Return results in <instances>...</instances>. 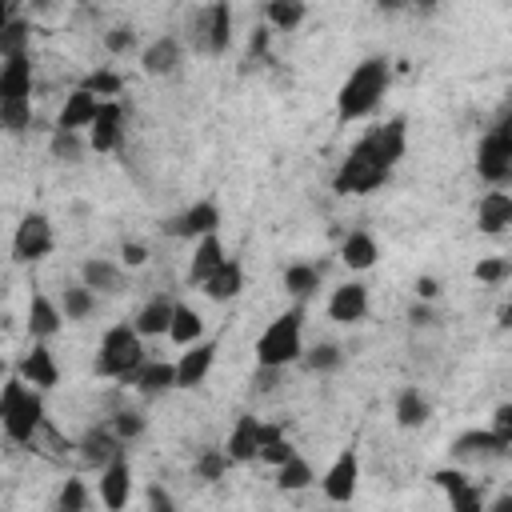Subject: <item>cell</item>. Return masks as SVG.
Here are the masks:
<instances>
[{
  "mask_svg": "<svg viewBox=\"0 0 512 512\" xmlns=\"http://www.w3.org/2000/svg\"><path fill=\"white\" fill-rule=\"evenodd\" d=\"M404 152H408V128H404V116H392V120L368 128L352 144V152L340 160V168L332 176V188L340 196H368L380 184H388V176L404 160Z\"/></svg>",
  "mask_w": 512,
  "mask_h": 512,
  "instance_id": "cell-1",
  "label": "cell"
},
{
  "mask_svg": "<svg viewBox=\"0 0 512 512\" xmlns=\"http://www.w3.org/2000/svg\"><path fill=\"white\" fill-rule=\"evenodd\" d=\"M388 80H392V64L384 56L360 60L336 92V124H352V120L372 116L388 92Z\"/></svg>",
  "mask_w": 512,
  "mask_h": 512,
  "instance_id": "cell-2",
  "label": "cell"
},
{
  "mask_svg": "<svg viewBox=\"0 0 512 512\" xmlns=\"http://www.w3.org/2000/svg\"><path fill=\"white\" fill-rule=\"evenodd\" d=\"M0 428L12 444H32L44 428V396L40 388L24 384L20 376H8L0 384Z\"/></svg>",
  "mask_w": 512,
  "mask_h": 512,
  "instance_id": "cell-3",
  "label": "cell"
},
{
  "mask_svg": "<svg viewBox=\"0 0 512 512\" xmlns=\"http://www.w3.org/2000/svg\"><path fill=\"white\" fill-rule=\"evenodd\" d=\"M140 360H144V336H140L132 324H112V328L100 336L92 372H96V376H108V380H120V384L128 388V380H132V372L140 368Z\"/></svg>",
  "mask_w": 512,
  "mask_h": 512,
  "instance_id": "cell-4",
  "label": "cell"
},
{
  "mask_svg": "<svg viewBox=\"0 0 512 512\" xmlns=\"http://www.w3.org/2000/svg\"><path fill=\"white\" fill-rule=\"evenodd\" d=\"M304 352V312L288 308L276 320H268V328L256 336V364H272V368H288L296 364Z\"/></svg>",
  "mask_w": 512,
  "mask_h": 512,
  "instance_id": "cell-5",
  "label": "cell"
},
{
  "mask_svg": "<svg viewBox=\"0 0 512 512\" xmlns=\"http://www.w3.org/2000/svg\"><path fill=\"white\" fill-rule=\"evenodd\" d=\"M188 40L200 56H224L232 48V4L228 0L200 4L188 20Z\"/></svg>",
  "mask_w": 512,
  "mask_h": 512,
  "instance_id": "cell-6",
  "label": "cell"
},
{
  "mask_svg": "<svg viewBox=\"0 0 512 512\" xmlns=\"http://www.w3.org/2000/svg\"><path fill=\"white\" fill-rule=\"evenodd\" d=\"M476 176L492 188H504L512 180V124L508 116H500L484 136H480V148H476Z\"/></svg>",
  "mask_w": 512,
  "mask_h": 512,
  "instance_id": "cell-7",
  "label": "cell"
},
{
  "mask_svg": "<svg viewBox=\"0 0 512 512\" xmlns=\"http://www.w3.org/2000/svg\"><path fill=\"white\" fill-rule=\"evenodd\" d=\"M56 248V232L52 220L44 212H24L16 232H12V260L16 264H36Z\"/></svg>",
  "mask_w": 512,
  "mask_h": 512,
  "instance_id": "cell-8",
  "label": "cell"
},
{
  "mask_svg": "<svg viewBox=\"0 0 512 512\" xmlns=\"http://www.w3.org/2000/svg\"><path fill=\"white\" fill-rule=\"evenodd\" d=\"M164 232L176 236V240H200L208 232H220V208H216V200H196L184 212L168 216L164 220Z\"/></svg>",
  "mask_w": 512,
  "mask_h": 512,
  "instance_id": "cell-9",
  "label": "cell"
},
{
  "mask_svg": "<svg viewBox=\"0 0 512 512\" xmlns=\"http://www.w3.org/2000/svg\"><path fill=\"white\" fill-rule=\"evenodd\" d=\"M356 488H360V456H356V448H344V452L328 464V472L320 476V492H324L332 504H348V500L356 496Z\"/></svg>",
  "mask_w": 512,
  "mask_h": 512,
  "instance_id": "cell-10",
  "label": "cell"
},
{
  "mask_svg": "<svg viewBox=\"0 0 512 512\" xmlns=\"http://www.w3.org/2000/svg\"><path fill=\"white\" fill-rule=\"evenodd\" d=\"M212 364H216V340H192V344H184V352H180V360L172 364L176 368V388H200L204 384V376L212 372Z\"/></svg>",
  "mask_w": 512,
  "mask_h": 512,
  "instance_id": "cell-11",
  "label": "cell"
},
{
  "mask_svg": "<svg viewBox=\"0 0 512 512\" xmlns=\"http://www.w3.org/2000/svg\"><path fill=\"white\" fill-rule=\"evenodd\" d=\"M96 492H100V504L112 508V512L128 504V496H132V464H128V452H116V456L100 468Z\"/></svg>",
  "mask_w": 512,
  "mask_h": 512,
  "instance_id": "cell-12",
  "label": "cell"
},
{
  "mask_svg": "<svg viewBox=\"0 0 512 512\" xmlns=\"http://www.w3.org/2000/svg\"><path fill=\"white\" fill-rule=\"evenodd\" d=\"M16 376H20L24 384H32V388L48 392V388H56V384H60V364H56V356L48 352V344H44V340H36V344L16 360Z\"/></svg>",
  "mask_w": 512,
  "mask_h": 512,
  "instance_id": "cell-13",
  "label": "cell"
},
{
  "mask_svg": "<svg viewBox=\"0 0 512 512\" xmlns=\"http://www.w3.org/2000/svg\"><path fill=\"white\" fill-rule=\"evenodd\" d=\"M120 136H124V104L120 100H100V112L88 124V148L92 152H116Z\"/></svg>",
  "mask_w": 512,
  "mask_h": 512,
  "instance_id": "cell-14",
  "label": "cell"
},
{
  "mask_svg": "<svg viewBox=\"0 0 512 512\" xmlns=\"http://www.w3.org/2000/svg\"><path fill=\"white\" fill-rule=\"evenodd\" d=\"M364 316H368V284H360V280L336 284L328 296V320L332 324H360Z\"/></svg>",
  "mask_w": 512,
  "mask_h": 512,
  "instance_id": "cell-15",
  "label": "cell"
},
{
  "mask_svg": "<svg viewBox=\"0 0 512 512\" xmlns=\"http://www.w3.org/2000/svg\"><path fill=\"white\" fill-rule=\"evenodd\" d=\"M508 448H512V440L496 436L492 428H468L452 440V456H460V460H500V456H508Z\"/></svg>",
  "mask_w": 512,
  "mask_h": 512,
  "instance_id": "cell-16",
  "label": "cell"
},
{
  "mask_svg": "<svg viewBox=\"0 0 512 512\" xmlns=\"http://www.w3.org/2000/svg\"><path fill=\"white\" fill-rule=\"evenodd\" d=\"M184 64V44L176 36H156L144 52H140V72L152 76V80H164V76H176Z\"/></svg>",
  "mask_w": 512,
  "mask_h": 512,
  "instance_id": "cell-17",
  "label": "cell"
},
{
  "mask_svg": "<svg viewBox=\"0 0 512 512\" xmlns=\"http://www.w3.org/2000/svg\"><path fill=\"white\" fill-rule=\"evenodd\" d=\"M260 416H252V412H240L236 416V424H232V432H228V440H224V452L232 456V464H252L256 460V452H260Z\"/></svg>",
  "mask_w": 512,
  "mask_h": 512,
  "instance_id": "cell-18",
  "label": "cell"
},
{
  "mask_svg": "<svg viewBox=\"0 0 512 512\" xmlns=\"http://www.w3.org/2000/svg\"><path fill=\"white\" fill-rule=\"evenodd\" d=\"M128 388H136L144 400H156V396H164V392L176 388V368H172L168 360H148V356H144L140 368L132 372Z\"/></svg>",
  "mask_w": 512,
  "mask_h": 512,
  "instance_id": "cell-19",
  "label": "cell"
},
{
  "mask_svg": "<svg viewBox=\"0 0 512 512\" xmlns=\"http://www.w3.org/2000/svg\"><path fill=\"white\" fill-rule=\"evenodd\" d=\"M476 220H480V232L484 236H504L512 228V196L504 188H492L480 196V208H476Z\"/></svg>",
  "mask_w": 512,
  "mask_h": 512,
  "instance_id": "cell-20",
  "label": "cell"
},
{
  "mask_svg": "<svg viewBox=\"0 0 512 512\" xmlns=\"http://www.w3.org/2000/svg\"><path fill=\"white\" fill-rule=\"evenodd\" d=\"M200 292H204L208 300H216V304L236 300V296L244 292V268H240V260L224 256V264H220L212 276H204V280H200Z\"/></svg>",
  "mask_w": 512,
  "mask_h": 512,
  "instance_id": "cell-21",
  "label": "cell"
},
{
  "mask_svg": "<svg viewBox=\"0 0 512 512\" xmlns=\"http://www.w3.org/2000/svg\"><path fill=\"white\" fill-rule=\"evenodd\" d=\"M64 328V312L48 292H32L28 300V336L32 340H52Z\"/></svg>",
  "mask_w": 512,
  "mask_h": 512,
  "instance_id": "cell-22",
  "label": "cell"
},
{
  "mask_svg": "<svg viewBox=\"0 0 512 512\" xmlns=\"http://www.w3.org/2000/svg\"><path fill=\"white\" fill-rule=\"evenodd\" d=\"M12 100H32V60L24 56H8L0 64V104Z\"/></svg>",
  "mask_w": 512,
  "mask_h": 512,
  "instance_id": "cell-23",
  "label": "cell"
},
{
  "mask_svg": "<svg viewBox=\"0 0 512 512\" xmlns=\"http://www.w3.org/2000/svg\"><path fill=\"white\" fill-rule=\"evenodd\" d=\"M96 112H100V96L80 84V88H72V92L64 96V108H60V116H56V128L80 132V128H88V124L96 120Z\"/></svg>",
  "mask_w": 512,
  "mask_h": 512,
  "instance_id": "cell-24",
  "label": "cell"
},
{
  "mask_svg": "<svg viewBox=\"0 0 512 512\" xmlns=\"http://www.w3.org/2000/svg\"><path fill=\"white\" fill-rule=\"evenodd\" d=\"M76 448H80V460H84V464L104 468V464H108L116 452H124L128 444H124V440H116L108 424H96V428H88V432L76 440Z\"/></svg>",
  "mask_w": 512,
  "mask_h": 512,
  "instance_id": "cell-25",
  "label": "cell"
},
{
  "mask_svg": "<svg viewBox=\"0 0 512 512\" xmlns=\"http://www.w3.org/2000/svg\"><path fill=\"white\" fill-rule=\"evenodd\" d=\"M224 240H220V232H208V236H200L196 244H192V260H188V284H196L200 288V280L204 276H212L220 264H224Z\"/></svg>",
  "mask_w": 512,
  "mask_h": 512,
  "instance_id": "cell-26",
  "label": "cell"
},
{
  "mask_svg": "<svg viewBox=\"0 0 512 512\" xmlns=\"http://www.w3.org/2000/svg\"><path fill=\"white\" fill-rule=\"evenodd\" d=\"M80 284L92 288V292L116 296V292H124V272H120V264H112V260H104V256H88V260L80 264Z\"/></svg>",
  "mask_w": 512,
  "mask_h": 512,
  "instance_id": "cell-27",
  "label": "cell"
},
{
  "mask_svg": "<svg viewBox=\"0 0 512 512\" xmlns=\"http://www.w3.org/2000/svg\"><path fill=\"white\" fill-rule=\"evenodd\" d=\"M340 260H344L352 272H368V268L380 260V244H376V236L364 232V228L348 232V236L340 240Z\"/></svg>",
  "mask_w": 512,
  "mask_h": 512,
  "instance_id": "cell-28",
  "label": "cell"
},
{
  "mask_svg": "<svg viewBox=\"0 0 512 512\" xmlns=\"http://www.w3.org/2000/svg\"><path fill=\"white\" fill-rule=\"evenodd\" d=\"M172 344H192V340H200L204 336V316L192 308V304H172V320H168V332H164Z\"/></svg>",
  "mask_w": 512,
  "mask_h": 512,
  "instance_id": "cell-29",
  "label": "cell"
},
{
  "mask_svg": "<svg viewBox=\"0 0 512 512\" xmlns=\"http://www.w3.org/2000/svg\"><path fill=\"white\" fill-rule=\"evenodd\" d=\"M172 296H152L140 312H136V320H132V328L140 332V336H164L168 332V320H172Z\"/></svg>",
  "mask_w": 512,
  "mask_h": 512,
  "instance_id": "cell-30",
  "label": "cell"
},
{
  "mask_svg": "<svg viewBox=\"0 0 512 512\" xmlns=\"http://www.w3.org/2000/svg\"><path fill=\"white\" fill-rule=\"evenodd\" d=\"M392 412H396V424L400 428H424L432 420V404H428V396L420 388H404L396 396V408Z\"/></svg>",
  "mask_w": 512,
  "mask_h": 512,
  "instance_id": "cell-31",
  "label": "cell"
},
{
  "mask_svg": "<svg viewBox=\"0 0 512 512\" xmlns=\"http://www.w3.org/2000/svg\"><path fill=\"white\" fill-rule=\"evenodd\" d=\"M296 364H304V372H312V376H328V372H336L344 364V348L332 344V340H320V344L304 348Z\"/></svg>",
  "mask_w": 512,
  "mask_h": 512,
  "instance_id": "cell-32",
  "label": "cell"
},
{
  "mask_svg": "<svg viewBox=\"0 0 512 512\" xmlns=\"http://www.w3.org/2000/svg\"><path fill=\"white\" fill-rule=\"evenodd\" d=\"M308 16V4L304 0H268L264 4V20L272 32H296Z\"/></svg>",
  "mask_w": 512,
  "mask_h": 512,
  "instance_id": "cell-33",
  "label": "cell"
},
{
  "mask_svg": "<svg viewBox=\"0 0 512 512\" xmlns=\"http://www.w3.org/2000/svg\"><path fill=\"white\" fill-rule=\"evenodd\" d=\"M312 480H316V472L300 452H292L284 464H276V488L280 492H304V488H312Z\"/></svg>",
  "mask_w": 512,
  "mask_h": 512,
  "instance_id": "cell-34",
  "label": "cell"
},
{
  "mask_svg": "<svg viewBox=\"0 0 512 512\" xmlns=\"http://www.w3.org/2000/svg\"><path fill=\"white\" fill-rule=\"evenodd\" d=\"M316 288H320V268H316V264H304V260H300V264H288V268H284V292H288L292 300L304 304Z\"/></svg>",
  "mask_w": 512,
  "mask_h": 512,
  "instance_id": "cell-35",
  "label": "cell"
},
{
  "mask_svg": "<svg viewBox=\"0 0 512 512\" xmlns=\"http://www.w3.org/2000/svg\"><path fill=\"white\" fill-rule=\"evenodd\" d=\"M48 152H52V160H60V164H80L84 152H88V140H84L80 132H72V128H52Z\"/></svg>",
  "mask_w": 512,
  "mask_h": 512,
  "instance_id": "cell-36",
  "label": "cell"
},
{
  "mask_svg": "<svg viewBox=\"0 0 512 512\" xmlns=\"http://www.w3.org/2000/svg\"><path fill=\"white\" fill-rule=\"evenodd\" d=\"M228 468H232V456H228L224 448H216V444L200 448V452H196V460H192V472H196L204 484L224 480V476H228Z\"/></svg>",
  "mask_w": 512,
  "mask_h": 512,
  "instance_id": "cell-37",
  "label": "cell"
},
{
  "mask_svg": "<svg viewBox=\"0 0 512 512\" xmlns=\"http://www.w3.org/2000/svg\"><path fill=\"white\" fill-rule=\"evenodd\" d=\"M60 312H64V324L68 320H88L96 312V292L84 288V284H68L60 292Z\"/></svg>",
  "mask_w": 512,
  "mask_h": 512,
  "instance_id": "cell-38",
  "label": "cell"
},
{
  "mask_svg": "<svg viewBox=\"0 0 512 512\" xmlns=\"http://www.w3.org/2000/svg\"><path fill=\"white\" fill-rule=\"evenodd\" d=\"M28 40H32L28 20L8 16L4 28H0V60H8V56H24V52H28Z\"/></svg>",
  "mask_w": 512,
  "mask_h": 512,
  "instance_id": "cell-39",
  "label": "cell"
},
{
  "mask_svg": "<svg viewBox=\"0 0 512 512\" xmlns=\"http://www.w3.org/2000/svg\"><path fill=\"white\" fill-rule=\"evenodd\" d=\"M108 428H112V436H116V440H124V444H132L136 436H144V428H148V420H144V412H136V408H120V412H112V420H108Z\"/></svg>",
  "mask_w": 512,
  "mask_h": 512,
  "instance_id": "cell-40",
  "label": "cell"
},
{
  "mask_svg": "<svg viewBox=\"0 0 512 512\" xmlns=\"http://www.w3.org/2000/svg\"><path fill=\"white\" fill-rule=\"evenodd\" d=\"M0 128L20 136L32 128V100H12V104H0Z\"/></svg>",
  "mask_w": 512,
  "mask_h": 512,
  "instance_id": "cell-41",
  "label": "cell"
},
{
  "mask_svg": "<svg viewBox=\"0 0 512 512\" xmlns=\"http://www.w3.org/2000/svg\"><path fill=\"white\" fill-rule=\"evenodd\" d=\"M84 88H88V92H96L100 100H116V96H120V88H124V76H120V72H112V68H96V72H88V76H84Z\"/></svg>",
  "mask_w": 512,
  "mask_h": 512,
  "instance_id": "cell-42",
  "label": "cell"
},
{
  "mask_svg": "<svg viewBox=\"0 0 512 512\" xmlns=\"http://www.w3.org/2000/svg\"><path fill=\"white\" fill-rule=\"evenodd\" d=\"M56 508L60 512H84V508H92V492H88V484L84 480H64V488H60V496H56Z\"/></svg>",
  "mask_w": 512,
  "mask_h": 512,
  "instance_id": "cell-43",
  "label": "cell"
},
{
  "mask_svg": "<svg viewBox=\"0 0 512 512\" xmlns=\"http://www.w3.org/2000/svg\"><path fill=\"white\" fill-rule=\"evenodd\" d=\"M448 504H452L456 512H480V508H484V488H480L476 480H464L460 488L448 492Z\"/></svg>",
  "mask_w": 512,
  "mask_h": 512,
  "instance_id": "cell-44",
  "label": "cell"
},
{
  "mask_svg": "<svg viewBox=\"0 0 512 512\" xmlns=\"http://www.w3.org/2000/svg\"><path fill=\"white\" fill-rule=\"evenodd\" d=\"M136 44H140V36H136L132 24H116V28L104 32V48L112 56H128V52H136Z\"/></svg>",
  "mask_w": 512,
  "mask_h": 512,
  "instance_id": "cell-45",
  "label": "cell"
},
{
  "mask_svg": "<svg viewBox=\"0 0 512 512\" xmlns=\"http://www.w3.org/2000/svg\"><path fill=\"white\" fill-rule=\"evenodd\" d=\"M508 272H512V264H508L504 256H484V260L472 268V276H476L480 284H504Z\"/></svg>",
  "mask_w": 512,
  "mask_h": 512,
  "instance_id": "cell-46",
  "label": "cell"
},
{
  "mask_svg": "<svg viewBox=\"0 0 512 512\" xmlns=\"http://www.w3.org/2000/svg\"><path fill=\"white\" fill-rule=\"evenodd\" d=\"M280 380H284V368H272V364H256V372H252V392H260V396H272V392L280 388Z\"/></svg>",
  "mask_w": 512,
  "mask_h": 512,
  "instance_id": "cell-47",
  "label": "cell"
},
{
  "mask_svg": "<svg viewBox=\"0 0 512 512\" xmlns=\"http://www.w3.org/2000/svg\"><path fill=\"white\" fill-rule=\"evenodd\" d=\"M292 452H296V448H292V440H288V436H276V440H268V444L256 452V460H264V464H272V468H276V464H284Z\"/></svg>",
  "mask_w": 512,
  "mask_h": 512,
  "instance_id": "cell-48",
  "label": "cell"
},
{
  "mask_svg": "<svg viewBox=\"0 0 512 512\" xmlns=\"http://www.w3.org/2000/svg\"><path fill=\"white\" fill-rule=\"evenodd\" d=\"M120 264H128V268H144V264H148V244H140V240H124V244H120Z\"/></svg>",
  "mask_w": 512,
  "mask_h": 512,
  "instance_id": "cell-49",
  "label": "cell"
},
{
  "mask_svg": "<svg viewBox=\"0 0 512 512\" xmlns=\"http://www.w3.org/2000/svg\"><path fill=\"white\" fill-rule=\"evenodd\" d=\"M464 480H468V476H464L460 468H436V472H432V484H436L440 492H452V488H460Z\"/></svg>",
  "mask_w": 512,
  "mask_h": 512,
  "instance_id": "cell-50",
  "label": "cell"
},
{
  "mask_svg": "<svg viewBox=\"0 0 512 512\" xmlns=\"http://www.w3.org/2000/svg\"><path fill=\"white\" fill-rule=\"evenodd\" d=\"M412 292H416V300H436L440 296V280L436 276H416V284H412Z\"/></svg>",
  "mask_w": 512,
  "mask_h": 512,
  "instance_id": "cell-51",
  "label": "cell"
},
{
  "mask_svg": "<svg viewBox=\"0 0 512 512\" xmlns=\"http://www.w3.org/2000/svg\"><path fill=\"white\" fill-rule=\"evenodd\" d=\"M408 320H412V328H428V324H436V312L428 308V300H416L408 308Z\"/></svg>",
  "mask_w": 512,
  "mask_h": 512,
  "instance_id": "cell-52",
  "label": "cell"
},
{
  "mask_svg": "<svg viewBox=\"0 0 512 512\" xmlns=\"http://www.w3.org/2000/svg\"><path fill=\"white\" fill-rule=\"evenodd\" d=\"M492 432L512 440V404H500V408L492 412Z\"/></svg>",
  "mask_w": 512,
  "mask_h": 512,
  "instance_id": "cell-53",
  "label": "cell"
},
{
  "mask_svg": "<svg viewBox=\"0 0 512 512\" xmlns=\"http://www.w3.org/2000/svg\"><path fill=\"white\" fill-rule=\"evenodd\" d=\"M144 500H148V508H152V512H172V508H176V500H172V496H168L160 484H152Z\"/></svg>",
  "mask_w": 512,
  "mask_h": 512,
  "instance_id": "cell-54",
  "label": "cell"
},
{
  "mask_svg": "<svg viewBox=\"0 0 512 512\" xmlns=\"http://www.w3.org/2000/svg\"><path fill=\"white\" fill-rule=\"evenodd\" d=\"M268 36H272V28H268V24H264V28H256V32H252V40H248V52H252V56H268Z\"/></svg>",
  "mask_w": 512,
  "mask_h": 512,
  "instance_id": "cell-55",
  "label": "cell"
},
{
  "mask_svg": "<svg viewBox=\"0 0 512 512\" xmlns=\"http://www.w3.org/2000/svg\"><path fill=\"white\" fill-rule=\"evenodd\" d=\"M412 4H416L420 12H432V8H436V0H412Z\"/></svg>",
  "mask_w": 512,
  "mask_h": 512,
  "instance_id": "cell-56",
  "label": "cell"
},
{
  "mask_svg": "<svg viewBox=\"0 0 512 512\" xmlns=\"http://www.w3.org/2000/svg\"><path fill=\"white\" fill-rule=\"evenodd\" d=\"M4 20H8V8H4V0H0V28H4Z\"/></svg>",
  "mask_w": 512,
  "mask_h": 512,
  "instance_id": "cell-57",
  "label": "cell"
},
{
  "mask_svg": "<svg viewBox=\"0 0 512 512\" xmlns=\"http://www.w3.org/2000/svg\"><path fill=\"white\" fill-rule=\"evenodd\" d=\"M28 4H36V8H48V4H52V0H28Z\"/></svg>",
  "mask_w": 512,
  "mask_h": 512,
  "instance_id": "cell-58",
  "label": "cell"
},
{
  "mask_svg": "<svg viewBox=\"0 0 512 512\" xmlns=\"http://www.w3.org/2000/svg\"><path fill=\"white\" fill-rule=\"evenodd\" d=\"M380 4H400V0H380Z\"/></svg>",
  "mask_w": 512,
  "mask_h": 512,
  "instance_id": "cell-59",
  "label": "cell"
}]
</instances>
